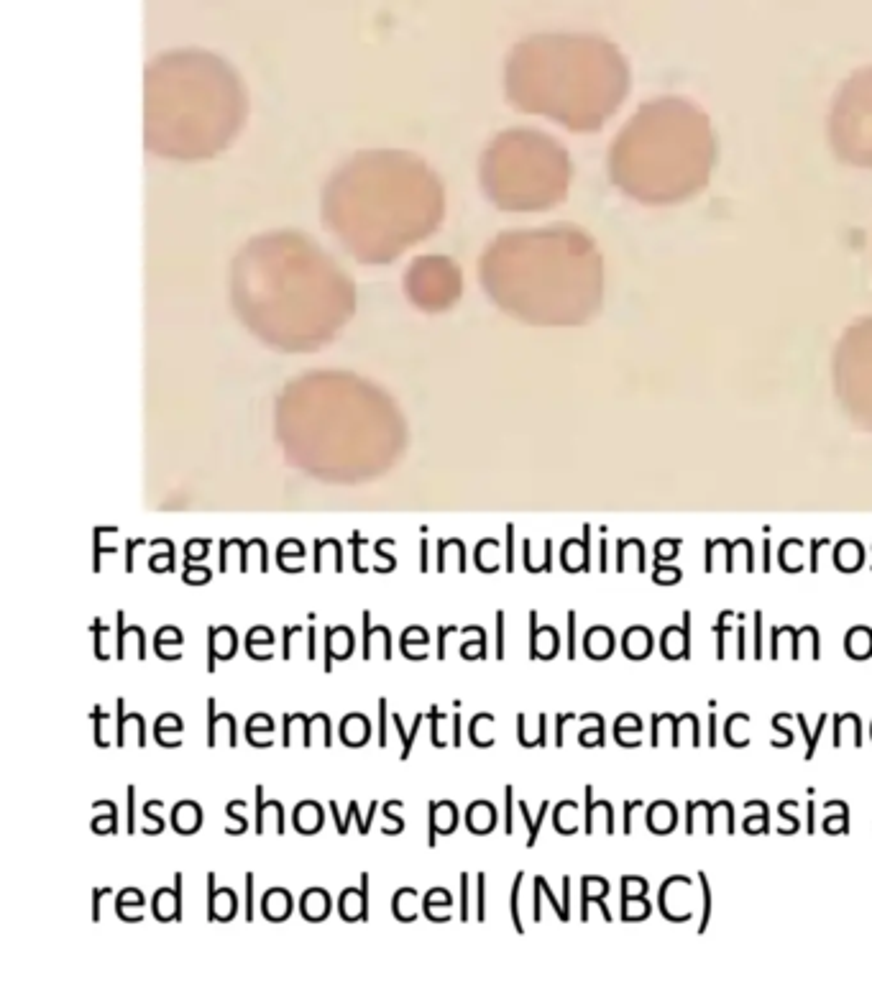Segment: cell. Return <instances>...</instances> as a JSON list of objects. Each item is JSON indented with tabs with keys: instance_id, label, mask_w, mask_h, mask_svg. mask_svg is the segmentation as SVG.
<instances>
[{
	"instance_id": "1",
	"label": "cell",
	"mask_w": 872,
	"mask_h": 982,
	"mask_svg": "<svg viewBox=\"0 0 872 982\" xmlns=\"http://www.w3.org/2000/svg\"><path fill=\"white\" fill-rule=\"evenodd\" d=\"M486 284L504 310L538 325H581L604 302V259L573 226L512 233L486 261Z\"/></svg>"
},
{
	"instance_id": "2",
	"label": "cell",
	"mask_w": 872,
	"mask_h": 982,
	"mask_svg": "<svg viewBox=\"0 0 872 982\" xmlns=\"http://www.w3.org/2000/svg\"><path fill=\"white\" fill-rule=\"evenodd\" d=\"M711 118L686 98L640 105L609 149V177L640 205H678L699 195L717 167Z\"/></svg>"
},
{
	"instance_id": "3",
	"label": "cell",
	"mask_w": 872,
	"mask_h": 982,
	"mask_svg": "<svg viewBox=\"0 0 872 982\" xmlns=\"http://www.w3.org/2000/svg\"><path fill=\"white\" fill-rule=\"evenodd\" d=\"M630 95V70L609 44H576L517 90V105L578 133L599 131Z\"/></svg>"
},
{
	"instance_id": "4",
	"label": "cell",
	"mask_w": 872,
	"mask_h": 982,
	"mask_svg": "<svg viewBox=\"0 0 872 982\" xmlns=\"http://www.w3.org/2000/svg\"><path fill=\"white\" fill-rule=\"evenodd\" d=\"M571 182V159L555 139L540 131H514L494 151V185L502 208L545 210L561 203Z\"/></svg>"
},
{
	"instance_id": "5",
	"label": "cell",
	"mask_w": 872,
	"mask_h": 982,
	"mask_svg": "<svg viewBox=\"0 0 872 982\" xmlns=\"http://www.w3.org/2000/svg\"><path fill=\"white\" fill-rule=\"evenodd\" d=\"M829 144L849 167L872 169V67L839 87L829 113Z\"/></svg>"
},
{
	"instance_id": "6",
	"label": "cell",
	"mask_w": 872,
	"mask_h": 982,
	"mask_svg": "<svg viewBox=\"0 0 872 982\" xmlns=\"http://www.w3.org/2000/svg\"><path fill=\"white\" fill-rule=\"evenodd\" d=\"M834 384L849 410L872 420V318L852 323L839 338Z\"/></svg>"
},
{
	"instance_id": "7",
	"label": "cell",
	"mask_w": 872,
	"mask_h": 982,
	"mask_svg": "<svg viewBox=\"0 0 872 982\" xmlns=\"http://www.w3.org/2000/svg\"><path fill=\"white\" fill-rule=\"evenodd\" d=\"M341 916L343 921L353 924L356 916L351 911V903H361V921H369V873H361V890H343L341 893Z\"/></svg>"
},
{
	"instance_id": "8",
	"label": "cell",
	"mask_w": 872,
	"mask_h": 982,
	"mask_svg": "<svg viewBox=\"0 0 872 982\" xmlns=\"http://www.w3.org/2000/svg\"><path fill=\"white\" fill-rule=\"evenodd\" d=\"M261 911H264L266 919L274 921V924L289 919V913H292V896H289V890L284 888L266 890L264 898H261Z\"/></svg>"
},
{
	"instance_id": "9",
	"label": "cell",
	"mask_w": 872,
	"mask_h": 982,
	"mask_svg": "<svg viewBox=\"0 0 872 982\" xmlns=\"http://www.w3.org/2000/svg\"><path fill=\"white\" fill-rule=\"evenodd\" d=\"M315 906H325L328 911L333 908L328 890H323V888L305 890V896H302V903H300V911H302V916H305V921H312V913H315L312 908Z\"/></svg>"
},
{
	"instance_id": "10",
	"label": "cell",
	"mask_w": 872,
	"mask_h": 982,
	"mask_svg": "<svg viewBox=\"0 0 872 982\" xmlns=\"http://www.w3.org/2000/svg\"><path fill=\"white\" fill-rule=\"evenodd\" d=\"M422 719H425V714H417V717H415V724H412L410 734H407V732H405V727H402V717H399V714H392V722H394V727H397L399 737H402V755H399V760H410L412 745H415V737H417V732H420V724H422Z\"/></svg>"
},
{
	"instance_id": "11",
	"label": "cell",
	"mask_w": 872,
	"mask_h": 982,
	"mask_svg": "<svg viewBox=\"0 0 872 982\" xmlns=\"http://www.w3.org/2000/svg\"><path fill=\"white\" fill-rule=\"evenodd\" d=\"M116 630H118V642H116V658L118 660H123L126 658V630L128 632H136L141 630V627H136V624H131V627H126V612L123 609H118L116 612Z\"/></svg>"
},
{
	"instance_id": "12",
	"label": "cell",
	"mask_w": 872,
	"mask_h": 982,
	"mask_svg": "<svg viewBox=\"0 0 872 982\" xmlns=\"http://www.w3.org/2000/svg\"><path fill=\"white\" fill-rule=\"evenodd\" d=\"M522 880H525V873H517V878H514V883H512V896H509V911H512V924H514V929L520 931H525V926H522V921H520V888H522Z\"/></svg>"
},
{
	"instance_id": "13",
	"label": "cell",
	"mask_w": 872,
	"mask_h": 982,
	"mask_svg": "<svg viewBox=\"0 0 872 982\" xmlns=\"http://www.w3.org/2000/svg\"><path fill=\"white\" fill-rule=\"evenodd\" d=\"M95 809H108V816H105V819L113 824V834H116L118 832V806L116 803L113 801H95ZM100 819H103V816H95L93 829L98 834H108V827H100Z\"/></svg>"
},
{
	"instance_id": "14",
	"label": "cell",
	"mask_w": 872,
	"mask_h": 982,
	"mask_svg": "<svg viewBox=\"0 0 872 982\" xmlns=\"http://www.w3.org/2000/svg\"><path fill=\"white\" fill-rule=\"evenodd\" d=\"M548 806L550 803L545 801L543 806H540V816L535 821L530 819V811H527V806L525 803L520 801V811H522V819L527 821V829H530V839H527V847H535V842H538V832H540V824H543V816H545V811H548Z\"/></svg>"
},
{
	"instance_id": "15",
	"label": "cell",
	"mask_w": 872,
	"mask_h": 982,
	"mask_svg": "<svg viewBox=\"0 0 872 982\" xmlns=\"http://www.w3.org/2000/svg\"><path fill=\"white\" fill-rule=\"evenodd\" d=\"M361 617H364V660H371V637H374V635H384V632H387L389 627H382V624H379V627H371V612H369V609H366V612L361 614Z\"/></svg>"
},
{
	"instance_id": "16",
	"label": "cell",
	"mask_w": 872,
	"mask_h": 982,
	"mask_svg": "<svg viewBox=\"0 0 872 982\" xmlns=\"http://www.w3.org/2000/svg\"><path fill=\"white\" fill-rule=\"evenodd\" d=\"M476 921H486V875H476Z\"/></svg>"
},
{
	"instance_id": "17",
	"label": "cell",
	"mask_w": 872,
	"mask_h": 982,
	"mask_svg": "<svg viewBox=\"0 0 872 982\" xmlns=\"http://www.w3.org/2000/svg\"><path fill=\"white\" fill-rule=\"evenodd\" d=\"M116 709H118V724H116V745L118 747H123L126 745V722L131 719V714H126V699H118L116 701Z\"/></svg>"
},
{
	"instance_id": "18",
	"label": "cell",
	"mask_w": 872,
	"mask_h": 982,
	"mask_svg": "<svg viewBox=\"0 0 872 982\" xmlns=\"http://www.w3.org/2000/svg\"><path fill=\"white\" fill-rule=\"evenodd\" d=\"M210 576H213V573H210L208 568H195L185 561V576H182L185 578V584H208Z\"/></svg>"
},
{
	"instance_id": "19",
	"label": "cell",
	"mask_w": 872,
	"mask_h": 982,
	"mask_svg": "<svg viewBox=\"0 0 872 982\" xmlns=\"http://www.w3.org/2000/svg\"><path fill=\"white\" fill-rule=\"evenodd\" d=\"M259 640V642H266V645H272L274 642V635H272V630L269 627H254V630L246 635V650H249V655H251V650H254V642Z\"/></svg>"
},
{
	"instance_id": "20",
	"label": "cell",
	"mask_w": 872,
	"mask_h": 982,
	"mask_svg": "<svg viewBox=\"0 0 872 982\" xmlns=\"http://www.w3.org/2000/svg\"><path fill=\"white\" fill-rule=\"evenodd\" d=\"M126 796H128L126 798V814H128L126 832L133 834V832H136V819H133V816H136V788L128 786L126 788Z\"/></svg>"
},
{
	"instance_id": "21",
	"label": "cell",
	"mask_w": 872,
	"mask_h": 982,
	"mask_svg": "<svg viewBox=\"0 0 872 982\" xmlns=\"http://www.w3.org/2000/svg\"><path fill=\"white\" fill-rule=\"evenodd\" d=\"M269 806V801L264 798V786H256V834H264V809Z\"/></svg>"
},
{
	"instance_id": "22",
	"label": "cell",
	"mask_w": 872,
	"mask_h": 982,
	"mask_svg": "<svg viewBox=\"0 0 872 982\" xmlns=\"http://www.w3.org/2000/svg\"><path fill=\"white\" fill-rule=\"evenodd\" d=\"M468 880H471V875L461 873V921L463 924L471 919V896H468Z\"/></svg>"
},
{
	"instance_id": "23",
	"label": "cell",
	"mask_w": 872,
	"mask_h": 982,
	"mask_svg": "<svg viewBox=\"0 0 872 982\" xmlns=\"http://www.w3.org/2000/svg\"><path fill=\"white\" fill-rule=\"evenodd\" d=\"M389 706H387V699H382L379 701V747H387L389 742H387V727H389Z\"/></svg>"
},
{
	"instance_id": "24",
	"label": "cell",
	"mask_w": 872,
	"mask_h": 982,
	"mask_svg": "<svg viewBox=\"0 0 872 982\" xmlns=\"http://www.w3.org/2000/svg\"><path fill=\"white\" fill-rule=\"evenodd\" d=\"M238 803H241V801H228V806H226V814L231 816L233 821H238V827H228L226 834H243V832H246V829H249V821L243 819V816L236 814Z\"/></svg>"
},
{
	"instance_id": "25",
	"label": "cell",
	"mask_w": 872,
	"mask_h": 982,
	"mask_svg": "<svg viewBox=\"0 0 872 982\" xmlns=\"http://www.w3.org/2000/svg\"><path fill=\"white\" fill-rule=\"evenodd\" d=\"M208 921H218V913H215V903H218V888H215V873H208Z\"/></svg>"
},
{
	"instance_id": "26",
	"label": "cell",
	"mask_w": 872,
	"mask_h": 982,
	"mask_svg": "<svg viewBox=\"0 0 872 982\" xmlns=\"http://www.w3.org/2000/svg\"><path fill=\"white\" fill-rule=\"evenodd\" d=\"M504 801H507V809H504V832L512 834L514 832V819H512V803H514V788L507 786L504 788Z\"/></svg>"
},
{
	"instance_id": "27",
	"label": "cell",
	"mask_w": 872,
	"mask_h": 982,
	"mask_svg": "<svg viewBox=\"0 0 872 982\" xmlns=\"http://www.w3.org/2000/svg\"><path fill=\"white\" fill-rule=\"evenodd\" d=\"M215 642H218V627H208V671L210 673L215 671V658H218V647H215Z\"/></svg>"
},
{
	"instance_id": "28",
	"label": "cell",
	"mask_w": 872,
	"mask_h": 982,
	"mask_svg": "<svg viewBox=\"0 0 872 982\" xmlns=\"http://www.w3.org/2000/svg\"><path fill=\"white\" fill-rule=\"evenodd\" d=\"M246 921H254V873H246Z\"/></svg>"
},
{
	"instance_id": "29",
	"label": "cell",
	"mask_w": 872,
	"mask_h": 982,
	"mask_svg": "<svg viewBox=\"0 0 872 982\" xmlns=\"http://www.w3.org/2000/svg\"><path fill=\"white\" fill-rule=\"evenodd\" d=\"M103 632H105V624L100 622V619H95L93 635H95V658L98 660H108V655L103 653Z\"/></svg>"
},
{
	"instance_id": "30",
	"label": "cell",
	"mask_w": 872,
	"mask_h": 982,
	"mask_svg": "<svg viewBox=\"0 0 872 982\" xmlns=\"http://www.w3.org/2000/svg\"><path fill=\"white\" fill-rule=\"evenodd\" d=\"M438 719H440V709L438 706H430V740H433L435 747H445V742L440 740L438 734Z\"/></svg>"
},
{
	"instance_id": "31",
	"label": "cell",
	"mask_w": 872,
	"mask_h": 982,
	"mask_svg": "<svg viewBox=\"0 0 872 982\" xmlns=\"http://www.w3.org/2000/svg\"><path fill=\"white\" fill-rule=\"evenodd\" d=\"M208 706V747H215V722H218V714H215V699L205 701Z\"/></svg>"
},
{
	"instance_id": "32",
	"label": "cell",
	"mask_w": 872,
	"mask_h": 982,
	"mask_svg": "<svg viewBox=\"0 0 872 982\" xmlns=\"http://www.w3.org/2000/svg\"><path fill=\"white\" fill-rule=\"evenodd\" d=\"M103 532H105L103 527L95 530V563H93L95 573H100V561H103L105 553H116V548H103V545H100V535H103Z\"/></svg>"
},
{
	"instance_id": "33",
	"label": "cell",
	"mask_w": 872,
	"mask_h": 982,
	"mask_svg": "<svg viewBox=\"0 0 872 982\" xmlns=\"http://www.w3.org/2000/svg\"><path fill=\"white\" fill-rule=\"evenodd\" d=\"M568 658H576V612H568Z\"/></svg>"
},
{
	"instance_id": "34",
	"label": "cell",
	"mask_w": 872,
	"mask_h": 982,
	"mask_svg": "<svg viewBox=\"0 0 872 982\" xmlns=\"http://www.w3.org/2000/svg\"><path fill=\"white\" fill-rule=\"evenodd\" d=\"M333 627H325V671H333Z\"/></svg>"
},
{
	"instance_id": "35",
	"label": "cell",
	"mask_w": 872,
	"mask_h": 982,
	"mask_svg": "<svg viewBox=\"0 0 872 982\" xmlns=\"http://www.w3.org/2000/svg\"><path fill=\"white\" fill-rule=\"evenodd\" d=\"M297 632H302V624H295V627H284V645H282V658L284 660H289L292 658V647H289V642H292V635H297Z\"/></svg>"
},
{
	"instance_id": "36",
	"label": "cell",
	"mask_w": 872,
	"mask_h": 982,
	"mask_svg": "<svg viewBox=\"0 0 872 982\" xmlns=\"http://www.w3.org/2000/svg\"><path fill=\"white\" fill-rule=\"evenodd\" d=\"M103 719H105V714H103V709H100V706H95V709H93V724H95V745H98V747H103V750H105V747H108V742H105V740H103V732H100V722H103Z\"/></svg>"
},
{
	"instance_id": "37",
	"label": "cell",
	"mask_w": 872,
	"mask_h": 982,
	"mask_svg": "<svg viewBox=\"0 0 872 982\" xmlns=\"http://www.w3.org/2000/svg\"><path fill=\"white\" fill-rule=\"evenodd\" d=\"M494 658H504V612H497V655Z\"/></svg>"
},
{
	"instance_id": "38",
	"label": "cell",
	"mask_w": 872,
	"mask_h": 982,
	"mask_svg": "<svg viewBox=\"0 0 872 982\" xmlns=\"http://www.w3.org/2000/svg\"><path fill=\"white\" fill-rule=\"evenodd\" d=\"M507 573H514V527H507Z\"/></svg>"
},
{
	"instance_id": "39",
	"label": "cell",
	"mask_w": 872,
	"mask_h": 982,
	"mask_svg": "<svg viewBox=\"0 0 872 982\" xmlns=\"http://www.w3.org/2000/svg\"><path fill=\"white\" fill-rule=\"evenodd\" d=\"M110 893V888H95L93 890V921L95 924H100V903H103V896H108Z\"/></svg>"
},
{
	"instance_id": "40",
	"label": "cell",
	"mask_w": 872,
	"mask_h": 982,
	"mask_svg": "<svg viewBox=\"0 0 872 982\" xmlns=\"http://www.w3.org/2000/svg\"><path fill=\"white\" fill-rule=\"evenodd\" d=\"M220 717H223V722L228 724V737H231V740H228V742H231V747H236V745H238V737H236V719H233V714H228V711H223V714H220Z\"/></svg>"
},
{
	"instance_id": "41",
	"label": "cell",
	"mask_w": 872,
	"mask_h": 982,
	"mask_svg": "<svg viewBox=\"0 0 872 982\" xmlns=\"http://www.w3.org/2000/svg\"><path fill=\"white\" fill-rule=\"evenodd\" d=\"M453 630H456V627H440L438 630V655H435L438 660H445V637L451 635Z\"/></svg>"
},
{
	"instance_id": "42",
	"label": "cell",
	"mask_w": 872,
	"mask_h": 982,
	"mask_svg": "<svg viewBox=\"0 0 872 982\" xmlns=\"http://www.w3.org/2000/svg\"><path fill=\"white\" fill-rule=\"evenodd\" d=\"M144 545V540H128L126 545V573H133V550Z\"/></svg>"
},
{
	"instance_id": "43",
	"label": "cell",
	"mask_w": 872,
	"mask_h": 982,
	"mask_svg": "<svg viewBox=\"0 0 872 982\" xmlns=\"http://www.w3.org/2000/svg\"><path fill=\"white\" fill-rule=\"evenodd\" d=\"M328 809H330V814H333L335 824H338V834H348L346 819H341V814H338V803H335V801H330V803H328Z\"/></svg>"
},
{
	"instance_id": "44",
	"label": "cell",
	"mask_w": 872,
	"mask_h": 982,
	"mask_svg": "<svg viewBox=\"0 0 872 982\" xmlns=\"http://www.w3.org/2000/svg\"><path fill=\"white\" fill-rule=\"evenodd\" d=\"M348 811H351L353 819H359V832L361 834H369L371 827H369V824H366V819H361V816H359V803H356V801L348 803Z\"/></svg>"
},
{
	"instance_id": "45",
	"label": "cell",
	"mask_w": 872,
	"mask_h": 982,
	"mask_svg": "<svg viewBox=\"0 0 872 982\" xmlns=\"http://www.w3.org/2000/svg\"><path fill=\"white\" fill-rule=\"evenodd\" d=\"M540 893H543V875L535 878V903H532V908H535V921H540Z\"/></svg>"
},
{
	"instance_id": "46",
	"label": "cell",
	"mask_w": 872,
	"mask_h": 982,
	"mask_svg": "<svg viewBox=\"0 0 872 982\" xmlns=\"http://www.w3.org/2000/svg\"><path fill=\"white\" fill-rule=\"evenodd\" d=\"M420 571L428 573L430 571V553H428V540L420 543Z\"/></svg>"
},
{
	"instance_id": "47",
	"label": "cell",
	"mask_w": 872,
	"mask_h": 982,
	"mask_svg": "<svg viewBox=\"0 0 872 982\" xmlns=\"http://www.w3.org/2000/svg\"><path fill=\"white\" fill-rule=\"evenodd\" d=\"M701 885H704V896H706V906H704V926H701V931L706 929V924H709V913H711V903H709V883H706V875H701Z\"/></svg>"
},
{
	"instance_id": "48",
	"label": "cell",
	"mask_w": 872,
	"mask_h": 982,
	"mask_svg": "<svg viewBox=\"0 0 872 982\" xmlns=\"http://www.w3.org/2000/svg\"><path fill=\"white\" fill-rule=\"evenodd\" d=\"M453 747H461V714H453Z\"/></svg>"
},
{
	"instance_id": "49",
	"label": "cell",
	"mask_w": 872,
	"mask_h": 982,
	"mask_svg": "<svg viewBox=\"0 0 872 982\" xmlns=\"http://www.w3.org/2000/svg\"><path fill=\"white\" fill-rule=\"evenodd\" d=\"M571 717L573 714H561V717H558V729H555V745L558 747L563 745V724H566Z\"/></svg>"
},
{
	"instance_id": "50",
	"label": "cell",
	"mask_w": 872,
	"mask_h": 982,
	"mask_svg": "<svg viewBox=\"0 0 872 982\" xmlns=\"http://www.w3.org/2000/svg\"><path fill=\"white\" fill-rule=\"evenodd\" d=\"M307 658H315V627H307Z\"/></svg>"
},
{
	"instance_id": "51",
	"label": "cell",
	"mask_w": 872,
	"mask_h": 982,
	"mask_svg": "<svg viewBox=\"0 0 872 982\" xmlns=\"http://www.w3.org/2000/svg\"><path fill=\"white\" fill-rule=\"evenodd\" d=\"M320 550H323V540H318V543H315V566H312V571L315 573L323 571V553H320Z\"/></svg>"
},
{
	"instance_id": "52",
	"label": "cell",
	"mask_w": 872,
	"mask_h": 982,
	"mask_svg": "<svg viewBox=\"0 0 872 982\" xmlns=\"http://www.w3.org/2000/svg\"><path fill=\"white\" fill-rule=\"evenodd\" d=\"M445 548H448V543H445V540H440L438 543V573L445 571Z\"/></svg>"
}]
</instances>
